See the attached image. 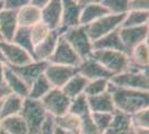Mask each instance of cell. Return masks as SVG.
I'll return each mask as SVG.
<instances>
[{"mask_svg":"<svg viewBox=\"0 0 149 134\" xmlns=\"http://www.w3.org/2000/svg\"><path fill=\"white\" fill-rule=\"evenodd\" d=\"M112 97L116 111L132 115L145 109H149V92L120 88L109 82L107 89Z\"/></svg>","mask_w":149,"mask_h":134,"instance_id":"1","label":"cell"},{"mask_svg":"<svg viewBox=\"0 0 149 134\" xmlns=\"http://www.w3.org/2000/svg\"><path fill=\"white\" fill-rule=\"evenodd\" d=\"M19 115L27 124L29 134H39L48 116L41 102L31 100L29 97H26L24 100L22 109Z\"/></svg>","mask_w":149,"mask_h":134,"instance_id":"2","label":"cell"},{"mask_svg":"<svg viewBox=\"0 0 149 134\" xmlns=\"http://www.w3.org/2000/svg\"><path fill=\"white\" fill-rule=\"evenodd\" d=\"M90 57L96 59L102 67H105L112 75L123 73L127 68L129 56L118 51H107V49H95Z\"/></svg>","mask_w":149,"mask_h":134,"instance_id":"3","label":"cell"},{"mask_svg":"<svg viewBox=\"0 0 149 134\" xmlns=\"http://www.w3.org/2000/svg\"><path fill=\"white\" fill-rule=\"evenodd\" d=\"M61 36L76 51V54L79 56L81 60L91 55L93 41L88 37L84 26H76L72 28H68L62 32Z\"/></svg>","mask_w":149,"mask_h":134,"instance_id":"4","label":"cell"},{"mask_svg":"<svg viewBox=\"0 0 149 134\" xmlns=\"http://www.w3.org/2000/svg\"><path fill=\"white\" fill-rule=\"evenodd\" d=\"M126 15H112L108 13L98 20L93 21L89 25L85 26V29L88 37L91 41H96L97 39L104 37L105 35L111 32L115 29H118L121 26Z\"/></svg>","mask_w":149,"mask_h":134,"instance_id":"5","label":"cell"},{"mask_svg":"<svg viewBox=\"0 0 149 134\" xmlns=\"http://www.w3.org/2000/svg\"><path fill=\"white\" fill-rule=\"evenodd\" d=\"M109 82L120 88L149 92L148 70L140 72V73H132V72L125 70L123 73L112 75Z\"/></svg>","mask_w":149,"mask_h":134,"instance_id":"6","label":"cell"},{"mask_svg":"<svg viewBox=\"0 0 149 134\" xmlns=\"http://www.w3.org/2000/svg\"><path fill=\"white\" fill-rule=\"evenodd\" d=\"M40 102L47 114L56 119L68 112L70 98L62 92L61 88H52L40 100Z\"/></svg>","mask_w":149,"mask_h":134,"instance_id":"7","label":"cell"},{"mask_svg":"<svg viewBox=\"0 0 149 134\" xmlns=\"http://www.w3.org/2000/svg\"><path fill=\"white\" fill-rule=\"evenodd\" d=\"M80 62L81 59L76 54V51L70 47V45L65 39L62 38V36H60L58 39V43H57L56 49L48 59V63L63 65V66H71V67H78Z\"/></svg>","mask_w":149,"mask_h":134,"instance_id":"8","label":"cell"},{"mask_svg":"<svg viewBox=\"0 0 149 134\" xmlns=\"http://www.w3.org/2000/svg\"><path fill=\"white\" fill-rule=\"evenodd\" d=\"M149 27L148 25L138 26V27H120L119 28V36L125 46L126 51L129 53L137 45L143 41H148Z\"/></svg>","mask_w":149,"mask_h":134,"instance_id":"9","label":"cell"},{"mask_svg":"<svg viewBox=\"0 0 149 134\" xmlns=\"http://www.w3.org/2000/svg\"><path fill=\"white\" fill-rule=\"evenodd\" d=\"M77 74V67L48 63L44 75L54 88H61L71 77Z\"/></svg>","mask_w":149,"mask_h":134,"instance_id":"10","label":"cell"},{"mask_svg":"<svg viewBox=\"0 0 149 134\" xmlns=\"http://www.w3.org/2000/svg\"><path fill=\"white\" fill-rule=\"evenodd\" d=\"M0 49L2 51V55L5 57L7 66H22L25 64L30 63L33 60L30 55L19 46L15 45L11 41H0Z\"/></svg>","mask_w":149,"mask_h":134,"instance_id":"11","label":"cell"},{"mask_svg":"<svg viewBox=\"0 0 149 134\" xmlns=\"http://www.w3.org/2000/svg\"><path fill=\"white\" fill-rule=\"evenodd\" d=\"M65 32L61 27L55 29V30H50L49 35L46 38L36 45L33 47V54H32V59L33 60H39V62H48L50 56L52 55V53L56 49L58 39L62 35V32Z\"/></svg>","mask_w":149,"mask_h":134,"instance_id":"12","label":"cell"},{"mask_svg":"<svg viewBox=\"0 0 149 134\" xmlns=\"http://www.w3.org/2000/svg\"><path fill=\"white\" fill-rule=\"evenodd\" d=\"M77 73L85 77L87 81H93L98 78L110 79L112 76L111 73H109L105 67H102L96 59L90 56L81 60L77 67Z\"/></svg>","mask_w":149,"mask_h":134,"instance_id":"13","label":"cell"},{"mask_svg":"<svg viewBox=\"0 0 149 134\" xmlns=\"http://www.w3.org/2000/svg\"><path fill=\"white\" fill-rule=\"evenodd\" d=\"M47 65H48V62L31 60L30 63L22 65V66H16V67L9 66V67H10L28 86H30L31 84L33 83L38 77L44 74Z\"/></svg>","mask_w":149,"mask_h":134,"instance_id":"14","label":"cell"},{"mask_svg":"<svg viewBox=\"0 0 149 134\" xmlns=\"http://www.w3.org/2000/svg\"><path fill=\"white\" fill-rule=\"evenodd\" d=\"M61 0H50L44 8H41V21L50 30L58 29L61 25Z\"/></svg>","mask_w":149,"mask_h":134,"instance_id":"15","label":"cell"},{"mask_svg":"<svg viewBox=\"0 0 149 134\" xmlns=\"http://www.w3.org/2000/svg\"><path fill=\"white\" fill-rule=\"evenodd\" d=\"M62 13H61V27L63 30L72 28L79 25L81 6L77 0H61Z\"/></svg>","mask_w":149,"mask_h":134,"instance_id":"16","label":"cell"},{"mask_svg":"<svg viewBox=\"0 0 149 134\" xmlns=\"http://www.w3.org/2000/svg\"><path fill=\"white\" fill-rule=\"evenodd\" d=\"M18 28L17 11L3 9L0 13V34L3 41H11Z\"/></svg>","mask_w":149,"mask_h":134,"instance_id":"17","label":"cell"},{"mask_svg":"<svg viewBox=\"0 0 149 134\" xmlns=\"http://www.w3.org/2000/svg\"><path fill=\"white\" fill-rule=\"evenodd\" d=\"M90 113H115L116 109L110 93L107 91L102 94L87 97Z\"/></svg>","mask_w":149,"mask_h":134,"instance_id":"18","label":"cell"},{"mask_svg":"<svg viewBox=\"0 0 149 134\" xmlns=\"http://www.w3.org/2000/svg\"><path fill=\"white\" fill-rule=\"evenodd\" d=\"M120 28V27H119ZM119 28L115 29L111 32L105 35L104 37L97 39L93 43V51L95 49H107V51H118L126 53L128 55V51H126L125 46L119 36Z\"/></svg>","mask_w":149,"mask_h":134,"instance_id":"19","label":"cell"},{"mask_svg":"<svg viewBox=\"0 0 149 134\" xmlns=\"http://www.w3.org/2000/svg\"><path fill=\"white\" fill-rule=\"evenodd\" d=\"M17 21L18 27L30 28L41 21V9L30 2L17 11Z\"/></svg>","mask_w":149,"mask_h":134,"instance_id":"20","label":"cell"},{"mask_svg":"<svg viewBox=\"0 0 149 134\" xmlns=\"http://www.w3.org/2000/svg\"><path fill=\"white\" fill-rule=\"evenodd\" d=\"M3 81L7 87L10 89V92L13 94L21 96L22 98L28 97L29 93V86L20 78V77L13 72L9 66L5 67V75H3Z\"/></svg>","mask_w":149,"mask_h":134,"instance_id":"21","label":"cell"},{"mask_svg":"<svg viewBox=\"0 0 149 134\" xmlns=\"http://www.w3.org/2000/svg\"><path fill=\"white\" fill-rule=\"evenodd\" d=\"M109 11L102 6L100 2H93L81 7L80 18H79V25L87 26L93 21L98 20L99 18L108 15Z\"/></svg>","mask_w":149,"mask_h":134,"instance_id":"22","label":"cell"},{"mask_svg":"<svg viewBox=\"0 0 149 134\" xmlns=\"http://www.w3.org/2000/svg\"><path fill=\"white\" fill-rule=\"evenodd\" d=\"M24 100L21 96L16 95V94H8V95L0 102V115L1 120L5 117L13 116V115H19L22 109Z\"/></svg>","mask_w":149,"mask_h":134,"instance_id":"23","label":"cell"},{"mask_svg":"<svg viewBox=\"0 0 149 134\" xmlns=\"http://www.w3.org/2000/svg\"><path fill=\"white\" fill-rule=\"evenodd\" d=\"M88 81L84 76H81L80 74H76L69 79L67 83L61 87V91L68 96L70 100H72L77 96L84 94L86 85Z\"/></svg>","mask_w":149,"mask_h":134,"instance_id":"24","label":"cell"},{"mask_svg":"<svg viewBox=\"0 0 149 134\" xmlns=\"http://www.w3.org/2000/svg\"><path fill=\"white\" fill-rule=\"evenodd\" d=\"M0 128L8 134H29L27 124L20 115H13L2 119Z\"/></svg>","mask_w":149,"mask_h":134,"instance_id":"25","label":"cell"},{"mask_svg":"<svg viewBox=\"0 0 149 134\" xmlns=\"http://www.w3.org/2000/svg\"><path fill=\"white\" fill-rule=\"evenodd\" d=\"M54 88L48 79L46 78L44 74L40 75L37 79L29 86V93H28V97L31 100H36V101H40L46 94H48L51 89Z\"/></svg>","mask_w":149,"mask_h":134,"instance_id":"26","label":"cell"},{"mask_svg":"<svg viewBox=\"0 0 149 134\" xmlns=\"http://www.w3.org/2000/svg\"><path fill=\"white\" fill-rule=\"evenodd\" d=\"M11 43L19 46L20 48L25 49L31 57H32V54H33V44L31 41L30 29L29 28L18 27L16 32H15V35H13Z\"/></svg>","mask_w":149,"mask_h":134,"instance_id":"27","label":"cell"},{"mask_svg":"<svg viewBox=\"0 0 149 134\" xmlns=\"http://www.w3.org/2000/svg\"><path fill=\"white\" fill-rule=\"evenodd\" d=\"M55 124L59 128H63L66 131H69L72 134H79V128H80V117L71 114V113H66L59 117L54 119Z\"/></svg>","mask_w":149,"mask_h":134,"instance_id":"28","label":"cell"},{"mask_svg":"<svg viewBox=\"0 0 149 134\" xmlns=\"http://www.w3.org/2000/svg\"><path fill=\"white\" fill-rule=\"evenodd\" d=\"M129 59L135 64L139 65L141 67L149 66V49L148 41H143L141 44L137 45L135 48H132L129 53Z\"/></svg>","mask_w":149,"mask_h":134,"instance_id":"29","label":"cell"},{"mask_svg":"<svg viewBox=\"0 0 149 134\" xmlns=\"http://www.w3.org/2000/svg\"><path fill=\"white\" fill-rule=\"evenodd\" d=\"M149 11H135L130 10L126 13L125 19L120 27H138L148 25Z\"/></svg>","mask_w":149,"mask_h":134,"instance_id":"30","label":"cell"},{"mask_svg":"<svg viewBox=\"0 0 149 134\" xmlns=\"http://www.w3.org/2000/svg\"><path fill=\"white\" fill-rule=\"evenodd\" d=\"M68 113H71L78 117H82L85 115L89 114L90 111H89V106H88L87 96L85 94H81V95L70 100Z\"/></svg>","mask_w":149,"mask_h":134,"instance_id":"31","label":"cell"},{"mask_svg":"<svg viewBox=\"0 0 149 134\" xmlns=\"http://www.w3.org/2000/svg\"><path fill=\"white\" fill-rule=\"evenodd\" d=\"M100 4L112 15H126L129 11V0H100Z\"/></svg>","mask_w":149,"mask_h":134,"instance_id":"32","label":"cell"},{"mask_svg":"<svg viewBox=\"0 0 149 134\" xmlns=\"http://www.w3.org/2000/svg\"><path fill=\"white\" fill-rule=\"evenodd\" d=\"M108 85H109V79H106V78H98V79H93V81H88L84 94L87 97L102 94V93L107 92Z\"/></svg>","mask_w":149,"mask_h":134,"instance_id":"33","label":"cell"},{"mask_svg":"<svg viewBox=\"0 0 149 134\" xmlns=\"http://www.w3.org/2000/svg\"><path fill=\"white\" fill-rule=\"evenodd\" d=\"M30 29V37H31V41L33 44V47L38 45L39 43H41L50 32V29L45 25L42 21L38 22L35 26H32L29 28Z\"/></svg>","mask_w":149,"mask_h":134,"instance_id":"34","label":"cell"},{"mask_svg":"<svg viewBox=\"0 0 149 134\" xmlns=\"http://www.w3.org/2000/svg\"><path fill=\"white\" fill-rule=\"evenodd\" d=\"M130 123L132 128H148L149 130V109H141L130 115Z\"/></svg>","mask_w":149,"mask_h":134,"instance_id":"35","label":"cell"},{"mask_svg":"<svg viewBox=\"0 0 149 134\" xmlns=\"http://www.w3.org/2000/svg\"><path fill=\"white\" fill-rule=\"evenodd\" d=\"M95 125L98 128L100 132H105L109 125L111 124L113 113H90Z\"/></svg>","mask_w":149,"mask_h":134,"instance_id":"36","label":"cell"},{"mask_svg":"<svg viewBox=\"0 0 149 134\" xmlns=\"http://www.w3.org/2000/svg\"><path fill=\"white\" fill-rule=\"evenodd\" d=\"M79 134H102V132H100L98 128L95 125L93 119L90 116V113L80 117Z\"/></svg>","mask_w":149,"mask_h":134,"instance_id":"37","label":"cell"},{"mask_svg":"<svg viewBox=\"0 0 149 134\" xmlns=\"http://www.w3.org/2000/svg\"><path fill=\"white\" fill-rule=\"evenodd\" d=\"M3 2V9L11 10V11H18L22 7L29 5L31 0H2Z\"/></svg>","mask_w":149,"mask_h":134,"instance_id":"38","label":"cell"},{"mask_svg":"<svg viewBox=\"0 0 149 134\" xmlns=\"http://www.w3.org/2000/svg\"><path fill=\"white\" fill-rule=\"evenodd\" d=\"M149 11V0H129V11Z\"/></svg>","mask_w":149,"mask_h":134,"instance_id":"39","label":"cell"},{"mask_svg":"<svg viewBox=\"0 0 149 134\" xmlns=\"http://www.w3.org/2000/svg\"><path fill=\"white\" fill-rule=\"evenodd\" d=\"M54 128H55V120L52 116L48 115L39 134H54Z\"/></svg>","mask_w":149,"mask_h":134,"instance_id":"40","label":"cell"},{"mask_svg":"<svg viewBox=\"0 0 149 134\" xmlns=\"http://www.w3.org/2000/svg\"><path fill=\"white\" fill-rule=\"evenodd\" d=\"M11 92H10V89L7 87L6 84H1L0 85V102L6 97L8 94H10Z\"/></svg>","mask_w":149,"mask_h":134,"instance_id":"41","label":"cell"},{"mask_svg":"<svg viewBox=\"0 0 149 134\" xmlns=\"http://www.w3.org/2000/svg\"><path fill=\"white\" fill-rule=\"evenodd\" d=\"M49 1L50 0H31V4L41 9V8H44V7L46 6Z\"/></svg>","mask_w":149,"mask_h":134,"instance_id":"42","label":"cell"},{"mask_svg":"<svg viewBox=\"0 0 149 134\" xmlns=\"http://www.w3.org/2000/svg\"><path fill=\"white\" fill-rule=\"evenodd\" d=\"M54 134H72V133L69 132V131H66V130H63V128H59V126H57L56 124H55Z\"/></svg>","mask_w":149,"mask_h":134,"instance_id":"43","label":"cell"},{"mask_svg":"<svg viewBox=\"0 0 149 134\" xmlns=\"http://www.w3.org/2000/svg\"><path fill=\"white\" fill-rule=\"evenodd\" d=\"M5 67L6 65L0 63V85L1 84H5V81H3V75H5Z\"/></svg>","mask_w":149,"mask_h":134,"instance_id":"44","label":"cell"},{"mask_svg":"<svg viewBox=\"0 0 149 134\" xmlns=\"http://www.w3.org/2000/svg\"><path fill=\"white\" fill-rule=\"evenodd\" d=\"M77 2L79 4V6H85L88 4H93V2H100V0H77Z\"/></svg>","mask_w":149,"mask_h":134,"instance_id":"45","label":"cell"},{"mask_svg":"<svg viewBox=\"0 0 149 134\" xmlns=\"http://www.w3.org/2000/svg\"><path fill=\"white\" fill-rule=\"evenodd\" d=\"M134 134H149L148 128H132Z\"/></svg>","mask_w":149,"mask_h":134,"instance_id":"46","label":"cell"},{"mask_svg":"<svg viewBox=\"0 0 149 134\" xmlns=\"http://www.w3.org/2000/svg\"><path fill=\"white\" fill-rule=\"evenodd\" d=\"M0 63H2V64L6 65V60H5V57H3V55H2L1 49H0Z\"/></svg>","mask_w":149,"mask_h":134,"instance_id":"47","label":"cell"},{"mask_svg":"<svg viewBox=\"0 0 149 134\" xmlns=\"http://www.w3.org/2000/svg\"><path fill=\"white\" fill-rule=\"evenodd\" d=\"M3 10V2L2 1H0V13Z\"/></svg>","mask_w":149,"mask_h":134,"instance_id":"48","label":"cell"},{"mask_svg":"<svg viewBox=\"0 0 149 134\" xmlns=\"http://www.w3.org/2000/svg\"><path fill=\"white\" fill-rule=\"evenodd\" d=\"M0 134H8V133H7V132H5L3 130H1V128H0Z\"/></svg>","mask_w":149,"mask_h":134,"instance_id":"49","label":"cell"},{"mask_svg":"<svg viewBox=\"0 0 149 134\" xmlns=\"http://www.w3.org/2000/svg\"><path fill=\"white\" fill-rule=\"evenodd\" d=\"M128 134H134V130L131 128V130H130V132H129V133H128Z\"/></svg>","mask_w":149,"mask_h":134,"instance_id":"50","label":"cell"},{"mask_svg":"<svg viewBox=\"0 0 149 134\" xmlns=\"http://www.w3.org/2000/svg\"><path fill=\"white\" fill-rule=\"evenodd\" d=\"M1 40H2V37H1V34H0V41H1Z\"/></svg>","mask_w":149,"mask_h":134,"instance_id":"51","label":"cell"},{"mask_svg":"<svg viewBox=\"0 0 149 134\" xmlns=\"http://www.w3.org/2000/svg\"><path fill=\"white\" fill-rule=\"evenodd\" d=\"M0 124H1V115H0Z\"/></svg>","mask_w":149,"mask_h":134,"instance_id":"52","label":"cell"},{"mask_svg":"<svg viewBox=\"0 0 149 134\" xmlns=\"http://www.w3.org/2000/svg\"><path fill=\"white\" fill-rule=\"evenodd\" d=\"M0 1H2V0H0Z\"/></svg>","mask_w":149,"mask_h":134,"instance_id":"53","label":"cell"}]
</instances>
